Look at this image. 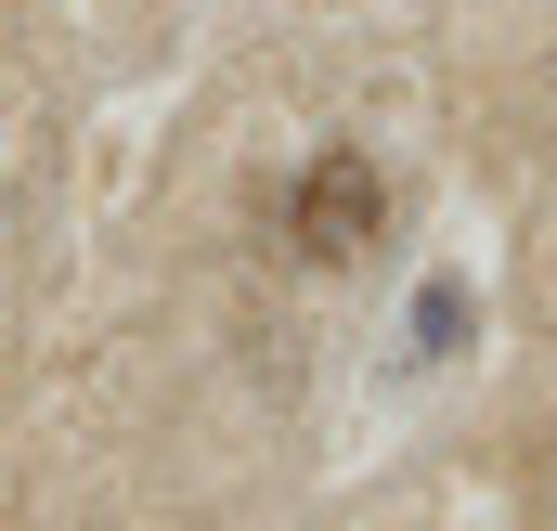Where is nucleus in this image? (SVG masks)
Masks as SVG:
<instances>
[{"mask_svg":"<svg viewBox=\"0 0 557 531\" xmlns=\"http://www.w3.org/2000/svg\"><path fill=\"white\" fill-rule=\"evenodd\" d=\"M376 234H389V182H376V156H363V143H324V156L285 182V247H298L311 272H350Z\"/></svg>","mask_w":557,"mask_h":531,"instance_id":"1","label":"nucleus"}]
</instances>
